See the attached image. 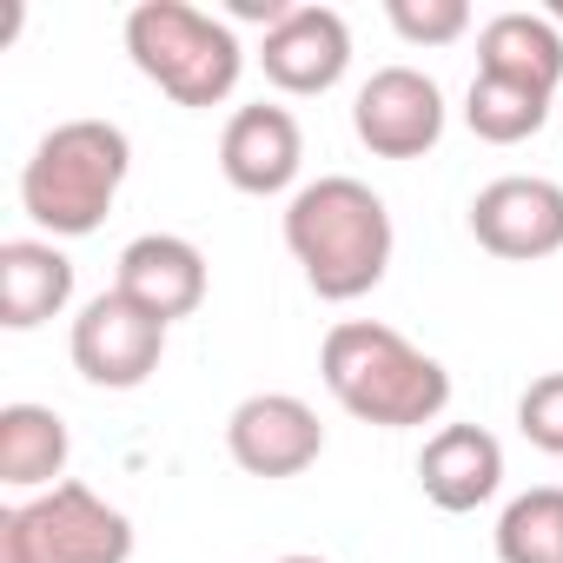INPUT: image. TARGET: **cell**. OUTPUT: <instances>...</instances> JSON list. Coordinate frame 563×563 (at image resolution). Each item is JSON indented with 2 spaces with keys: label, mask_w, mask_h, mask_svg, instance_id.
I'll list each match as a JSON object with an SVG mask.
<instances>
[{
  "label": "cell",
  "mask_w": 563,
  "mask_h": 563,
  "mask_svg": "<svg viewBox=\"0 0 563 563\" xmlns=\"http://www.w3.org/2000/svg\"><path fill=\"white\" fill-rule=\"evenodd\" d=\"M391 245H398V232H391L385 199L352 173H325V179L299 186L286 206V252L299 258L306 286L325 306H352V299L378 292L391 272Z\"/></svg>",
  "instance_id": "6da1fadb"
},
{
  "label": "cell",
  "mask_w": 563,
  "mask_h": 563,
  "mask_svg": "<svg viewBox=\"0 0 563 563\" xmlns=\"http://www.w3.org/2000/svg\"><path fill=\"white\" fill-rule=\"evenodd\" d=\"M319 378L358 424L378 431L438 424L451 405V372L378 319H339L319 345Z\"/></svg>",
  "instance_id": "7a4b0ae2"
},
{
  "label": "cell",
  "mask_w": 563,
  "mask_h": 563,
  "mask_svg": "<svg viewBox=\"0 0 563 563\" xmlns=\"http://www.w3.org/2000/svg\"><path fill=\"white\" fill-rule=\"evenodd\" d=\"M133 173V140L113 120H60L21 166V212L47 239H87L107 225Z\"/></svg>",
  "instance_id": "3957f363"
},
{
  "label": "cell",
  "mask_w": 563,
  "mask_h": 563,
  "mask_svg": "<svg viewBox=\"0 0 563 563\" xmlns=\"http://www.w3.org/2000/svg\"><path fill=\"white\" fill-rule=\"evenodd\" d=\"M126 54L173 107H192V113L225 107L245 74V47L232 21L186 8V0H140L126 14Z\"/></svg>",
  "instance_id": "277c9868"
},
{
  "label": "cell",
  "mask_w": 563,
  "mask_h": 563,
  "mask_svg": "<svg viewBox=\"0 0 563 563\" xmlns=\"http://www.w3.org/2000/svg\"><path fill=\"white\" fill-rule=\"evenodd\" d=\"M0 563H133V517L67 477L0 510Z\"/></svg>",
  "instance_id": "5b68a950"
},
{
  "label": "cell",
  "mask_w": 563,
  "mask_h": 563,
  "mask_svg": "<svg viewBox=\"0 0 563 563\" xmlns=\"http://www.w3.org/2000/svg\"><path fill=\"white\" fill-rule=\"evenodd\" d=\"M166 332L173 325H159L146 306H133L113 286V292H100V299L80 306L67 352H74V372L87 385H100V391H140L159 372V358H166Z\"/></svg>",
  "instance_id": "8992f818"
},
{
  "label": "cell",
  "mask_w": 563,
  "mask_h": 563,
  "mask_svg": "<svg viewBox=\"0 0 563 563\" xmlns=\"http://www.w3.org/2000/svg\"><path fill=\"white\" fill-rule=\"evenodd\" d=\"M225 451H232V464L245 477L278 484V477H299V471H312L325 457V424L292 391H252L225 418Z\"/></svg>",
  "instance_id": "52a82bcc"
},
{
  "label": "cell",
  "mask_w": 563,
  "mask_h": 563,
  "mask_svg": "<svg viewBox=\"0 0 563 563\" xmlns=\"http://www.w3.org/2000/svg\"><path fill=\"white\" fill-rule=\"evenodd\" d=\"M352 133L378 159H424L444 140V87L424 67H378L352 100Z\"/></svg>",
  "instance_id": "ba28073f"
},
{
  "label": "cell",
  "mask_w": 563,
  "mask_h": 563,
  "mask_svg": "<svg viewBox=\"0 0 563 563\" xmlns=\"http://www.w3.org/2000/svg\"><path fill=\"white\" fill-rule=\"evenodd\" d=\"M471 239L490 258L530 265L563 252V186L543 173H504L471 199Z\"/></svg>",
  "instance_id": "9c48e42d"
},
{
  "label": "cell",
  "mask_w": 563,
  "mask_h": 563,
  "mask_svg": "<svg viewBox=\"0 0 563 563\" xmlns=\"http://www.w3.org/2000/svg\"><path fill=\"white\" fill-rule=\"evenodd\" d=\"M258 67L278 93H332L352 67V27L339 8H292L265 41H258Z\"/></svg>",
  "instance_id": "30bf717a"
},
{
  "label": "cell",
  "mask_w": 563,
  "mask_h": 563,
  "mask_svg": "<svg viewBox=\"0 0 563 563\" xmlns=\"http://www.w3.org/2000/svg\"><path fill=\"white\" fill-rule=\"evenodd\" d=\"M306 166V133L292 120V107H239L219 133V173L232 192H252V199H272V192H286Z\"/></svg>",
  "instance_id": "8fae6325"
},
{
  "label": "cell",
  "mask_w": 563,
  "mask_h": 563,
  "mask_svg": "<svg viewBox=\"0 0 563 563\" xmlns=\"http://www.w3.org/2000/svg\"><path fill=\"white\" fill-rule=\"evenodd\" d=\"M113 286L133 299V306H146L159 325H179V319H192L199 306H206V252L192 245V239H179V232H140L126 252H120V272H113Z\"/></svg>",
  "instance_id": "7c38bea8"
},
{
  "label": "cell",
  "mask_w": 563,
  "mask_h": 563,
  "mask_svg": "<svg viewBox=\"0 0 563 563\" xmlns=\"http://www.w3.org/2000/svg\"><path fill=\"white\" fill-rule=\"evenodd\" d=\"M418 484L438 510L464 517V510H484L497 490H504V444L484 431V424H444L424 438L418 451Z\"/></svg>",
  "instance_id": "4fadbf2b"
},
{
  "label": "cell",
  "mask_w": 563,
  "mask_h": 563,
  "mask_svg": "<svg viewBox=\"0 0 563 563\" xmlns=\"http://www.w3.org/2000/svg\"><path fill=\"white\" fill-rule=\"evenodd\" d=\"M74 306V258L54 239H8L0 245V325L34 332Z\"/></svg>",
  "instance_id": "5bb4252c"
},
{
  "label": "cell",
  "mask_w": 563,
  "mask_h": 563,
  "mask_svg": "<svg viewBox=\"0 0 563 563\" xmlns=\"http://www.w3.org/2000/svg\"><path fill=\"white\" fill-rule=\"evenodd\" d=\"M67 457H74V438H67V418L47 411V405H0V484L8 490H54L67 484Z\"/></svg>",
  "instance_id": "9a60e30c"
},
{
  "label": "cell",
  "mask_w": 563,
  "mask_h": 563,
  "mask_svg": "<svg viewBox=\"0 0 563 563\" xmlns=\"http://www.w3.org/2000/svg\"><path fill=\"white\" fill-rule=\"evenodd\" d=\"M477 74H504V80L556 93V80H563V34H556V21L530 14V8L490 14L477 27Z\"/></svg>",
  "instance_id": "2e32d148"
},
{
  "label": "cell",
  "mask_w": 563,
  "mask_h": 563,
  "mask_svg": "<svg viewBox=\"0 0 563 563\" xmlns=\"http://www.w3.org/2000/svg\"><path fill=\"white\" fill-rule=\"evenodd\" d=\"M543 120H550V93L543 87H523V80H504V74H477L471 93H464V126L484 146H517V140L543 133Z\"/></svg>",
  "instance_id": "e0dca14e"
},
{
  "label": "cell",
  "mask_w": 563,
  "mask_h": 563,
  "mask_svg": "<svg viewBox=\"0 0 563 563\" xmlns=\"http://www.w3.org/2000/svg\"><path fill=\"white\" fill-rule=\"evenodd\" d=\"M497 563H563V484H537L497 517Z\"/></svg>",
  "instance_id": "ac0fdd59"
},
{
  "label": "cell",
  "mask_w": 563,
  "mask_h": 563,
  "mask_svg": "<svg viewBox=\"0 0 563 563\" xmlns=\"http://www.w3.org/2000/svg\"><path fill=\"white\" fill-rule=\"evenodd\" d=\"M385 14H391L398 41H411V47H451V41L471 34V8H464V0H391Z\"/></svg>",
  "instance_id": "d6986e66"
},
{
  "label": "cell",
  "mask_w": 563,
  "mask_h": 563,
  "mask_svg": "<svg viewBox=\"0 0 563 563\" xmlns=\"http://www.w3.org/2000/svg\"><path fill=\"white\" fill-rule=\"evenodd\" d=\"M517 431H523L537 451L563 457V372H543V378L523 385V398H517Z\"/></svg>",
  "instance_id": "ffe728a7"
},
{
  "label": "cell",
  "mask_w": 563,
  "mask_h": 563,
  "mask_svg": "<svg viewBox=\"0 0 563 563\" xmlns=\"http://www.w3.org/2000/svg\"><path fill=\"white\" fill-rule=\"evenodd\" d=\"M286 14H292V0H232V21H258L265 34L286 21Z\"/></svg>",
  "instance_id": "44dd1931"
},
{
  "label": "cell",
  "mask_w": 563,
  "mask_h": 563,
  "mask_svg": "<svg viewBox=\"0 0 563 563\" xmlns=\"http://www.w3.org/2000/svg\"><path fill=\"white\" fill-rule=\"evenodd\" d=\"M272 563H325V556H312V550H292V556H272Z\"/></svg>",
  "instance_id": "7402d4cb"
},
{
  "label": "cell",
  "mask_w": 563,
  "mask_h": 563,
  "mask_svg": "<svg viewBox=\"0 0 563 563\" xmlns=\"http://www.w3.org/2000/svg\"><path fill=\"white\" fill-rule=\"evenodd\" d=\"M550 21H563V0H556V8H550Z\"/></svg>",
  "instance_id": "603a6c76"
}]
</instances>
